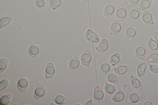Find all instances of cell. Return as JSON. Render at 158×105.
<instances>
[{
  "label": "cell",
  "mask_w": 158,
  "mask_h": 105,
  "mask_svg": "<svg viewBox=\"0 0 158 105\" xmlns=\"http://www.w3.org/2000/svg\"><path fill=\"white\" fill-rule=\"evenodd\" d=\"M92 59V53L89 50L84 51L81 57V61L82 64L85 66L89 67Z\"/></svg>",
  "instance_id": "6da1fadb"
},
{
  "label": "cell",
  "mask_w": 158,
  "mask_h": 105,
  "mask_svg": "<svg viewBox=\"0 0 158 105\" xmlns=\"http://www.w3.org/2000/svg\"><path fill=\"white\" fill-rule=\"evenodd\" d=\"M46 89L42 84L37 83L34 93V97L36 99L42 98L45 94Z\"/></svg>",
  "instance_id": "7a4b0ae2"
},
{
  "label": "cell",
  "mask_w": 158,
  "mask_h": 105,
  "mask_svg": "<svg viewBox=\"0 0 158 105\" xmlns=\"http://www.w3.org/2000/svg\"><path fill=\"white\" fill-rule=\"evenodd\" d=\"M104 97V93L102 88L98 86L95 87L94 91V98L95 103L101 102Z\"/></svg>",
  "instance_id": "3957f363"
},
{
  "label": "cell",
  "mask_w": 158,
  "mask_h": 105,
  "mask_svg": "<svg viewBox=\"0 0 158 105\" xmlns=\"http://www.w3.org/2000/svg\"><path fill=\"white\" fill-rule=\"evenodd\" d=\"M85 38L89 42L93 43H97L100 41L98 35L90 30H88L85 33Z\"/></svg>",
  "instance_id": "277c9868"
},
{
  "label": "cell",
  "mask_w": 158,
  "mask_h": 105,
  "mask_svg": "<svg viewBox=\"0 0 158 105\" xmlns=\"http://www.w3.org/2000/svg\"><path fill=\"white\" fill-rule=\"evenodd\" d=\"M116 15L119 20L122 22L125 19L127 15V7L126 6H121L117 9Z\"/></svg>",
  "instance_id": "5b68a950"
},
{
  "label": "cell",
  "mask_w": 158,
  "mask_h": 105,
  "mask_svg": "<svg viewBox=\"0 0 158 105\" xmlns=\"http://www.w3.org/2000/svg\"><path fill=\"white\" fill-rule=\"evenodd\" d=\"M121 29V25L120 21L117 20H114L112 23L110 28L111 35H115L118 34Z\"/></svg>",
  "instance_id": "8992f818"
},
{
  "label": "cell",
  "mask_w": 158,
  "mask_h": 105,
  "mask_svg": "<svg viewBox=\"0 0 158 105\" xmlns=\"http://www.w3.org/2000/svg\"><path fill=\"white\" fill-rule=\"evenodd\" d=\"M146 46L145 45H142L137 47L135 50V55L138 59L144 60L146 52Z\"/></svg>",
  "instance_id": "52a82bcc"
},
{
  "label": "cell",
  "mask_w": 158,
  "mask_h": 105,
  "mask_svg": "<svg viewBox=\"0 0 158 105\" xmlns=\"http://www.w3.org/2000/svg\"><path fill=\"white\" fill-rule=\"evenodd\" d=\"M28 84V79L26 76H21L18 80L17 85L19 89L21 91H24L27 88Z\"/></svg>",
  "instance_id": "ba28073f"
},
{
  "label": "cell",
  "mask_w": 158,
  "mask_h": 105,
  "mask_svg": "<svg viewBox=\"0 0 158 105\" xmlns=\"http://www.w3.org/2000/svg\"><path fill=\"white\" fill-rule=\"evenodd\" d=\"M28 51L29 55L31 57L33 58L36 57L40 51L39 44L37 43L31 44L28 47Z\"/></svg>",
  "instance_id": "9c48e42d"
},
{
  "label": "cell",
  "mask_w": 158,
  "mask_h": 105,
  "mask_svg": "<svg viewBox=\"0 0 158 105\" xmlns=\"http://www.w3.org/2000/svg\"><path fill=\"white\" fill-rule=\"evenodd\" d=\"M55 69L53 64L49 63L47 65L45 70V76L46 79H50L54 75Z\"/></svg>",
  "instance_id": "30bf717a"
},
{
  "label": "cell",
  "mask_w": 158,
  "mask_h": 105,
  "mask_svg": "<svg viewBox=\"0 0 158 105\" xmlns=\"http://www.w3.org/2000/svg\"><path fill=\"white\" fill-rule=\"evenodd\" d=\"M137 27L135 26H131L127 29L125 35L129 41H131L135 37L137 33Z\"/></svg>",
  "instance_id": "8fae6325"
},
{
  "label": "cell",
  "mask_w": 158,
  "mask_h": 105,
  "mask_svg": "<svg viewBox=\"0 0 158 105\" xmlns=\"http://www.w3.org/2000/svg\"><path fill=\"white\" fill-rule=\"evenodd\" d=\"M142 19L143 21L147 24L152 25L154 23L152 16L148 10H145L143 12L142 15Z\"/></svg>",
  "instance_id": "7c38bea8"
},
{
  "label": "cell",
  "mask_w": 158,
  "mask_h": 105,
  "mask_svg": "<svg viewBox=\"0 0 158 105\" xmlns=\"http://www.w3.org/2000/svg\"><path fill=\"white\" fill-rule=\"evenodd\" d=\"M80 65V61L77 57L72 56L69 64V68L71 70H74L77 69Z\"/></svg>",
  "instance_id": "4fadbf2b"
},
{
  "label": "cell",
  "mask_w": 158,
  "mask_h": 105,
  "mask_svg": "<svg viewBox=\"0 0 158 105\" xmlns=\"http://www.w3.org/2000/svg\"><path fill=\"white\" fill-rule=\"evenodd\" d=\"M141 97V94L138 92H135L129 95L127 98V101L130 103H135L138 102Z\"/></svg>",
  "instance_id": "5bb4252c"
},
{
  "label": "cell",
  "mask_w": 158,
  "mask_h": 105,
  "mask_svg": "<svg viewBox=\"0 0 158 105\" xmlns=\"http://www.w3.org/2000/svg\"><path fill=\"white\" fill-rule=\"evenodd\" d=\"M109 47V43L106 39H103L96 47V50L99 52L103 53L106 51Z\"/></svg>",
  "instance_id": "9a60e30c"
},
{
  "label": "cell",
  "mask_w": 158,
  "mask_h": 105,
  "mask_svg": "<svg viewBox=\"0 0 158 105\" xmlns=\"http://www.w3.org/2000/svg\"><path fill=\"white\" fill-rule=\"evenodd\" d=\"M141 12V9L137 7L129 11L128 13V16L131 19H136L139 17Z\"/></svg>",
  "instance_id": "2e32d148"
},
{
  "label": "cell",
  "mask_w": 158,
  "mask_h": 105,
  "mask_svg": "<svg viewBox=\"0 0 158 105\" xmlns=\"http://www.w3.org/2000/svg\"><path fill=\"white\" fill-rule=\"evenodd\" d=\"M115 11L114 6L111 3H107L104 8V14L106 16L110 17L114 14Z\"/></svg>",
  "instance_id": "e0dca14e"
},
{
  "label": "cell",
  "mask_w": 158,
  "mask_h": 105,
  "mask_svg": "<svg viewBox=\"0 0 158 105\" xmlns=\"http://www.w3.org/2000/svg\"><path fill=\"white\" fill-rule=\"evenodd\" d=\"M125 96L124 92L119 88L118 91L113 96L112 98V100L115 102H118L123 100Z\"/></svg>",
  "instance_id": "ac0fdd59"
},
{
  "label": "cell",
  "mask_w": 158,
  "mask_h": 105,
  "mask_svg": "<svg viewBox=\"0 0 158 105\" xmlns=\"http://www.w3.org/2000/svg\"><path fill=\"white\" fill-rule=\"evenodd\" d=\"M147 66V63L142 62L140 63L137 68V75L140 78L143 77L145 74Z\"/></svg>",
  "instance_id": "d6986e66"
},
{
  "label": "cell",
  "mask_w": 158,
  "mask_h": 105,
  "mask_svg": "<svg viewBox=\"0 0 158 105\" xmlns=\"http://www.w3.org/2000/svg\"><path fill=\"white\" fill-rule=\"evenodd\" d=\"M131 84L135 89L140 90L142 88V85L140 80L136 77L131 75L130 78Z\"/></svg>",
  "instance_id": "ffe728a7"
},
{
  "label": "cell",
  "mask_w": 158,
  "mask_h": 105,
  "mask_svg": "<svg viewBox=\"0 0 158 105\" xmlns=\"http://www.w3.org/2000/svg\"><path fill=\"white\" fill-rule=\"evenodd\" d=\"M53 100L56 103L59 105L64 104L68 102L66 98L61 95H55L53 98Z\"/></svg>",
  "instance_id": "44dd1931"
},
{
  "label": "cell",
  "mask_w": 158,
  "mask_h": 105,
  "mask_svg": "<svg viewBox=\"0 0 158 105\" xmlns=\"http://www.w3.org/2000/svg\"><path fill=\"white\" fill-rule=\"evenodd\" d=\"M111 67L110 63L106 61H103L102 63L100 70L101 74L103 75L108 74L110 70Z\"/></svg>",
  "instance_id": "7402d4cb"
},
{
  "label": "cell",
  "mask_w": 158,
  "mask_h": 105,
  "mask_svg": "<svg viewBox=\"0 0 158 105\" xmlns=\"http://www.w3.org/2000/svg\"><path fill=\"white\" fill-rule=\"evenodd\" d=\"M129 67L126 65H124L118 67L113 70L115 72L119 75H122L127 73L129 70Z\"/></svg>",
  "instance_id": "603a6c76"
},
{
  "label": "cell",
  "mask_w": 158,
  "mask_h": 105,
  "mask_svg": "<svg viewBox=\"0 0 158 105\" xmlns=\"http://www.w3.org/2000/svg\"><path fill=\"white\" fill-rule=\"evenodd\" d=\"M120 57L118 53H115L111 55L109 61L110 64L113 66H115L120 61Z\"/></svg>",
  "instance_id": "cb8c5ba5"
},
{
  "label": "cell",
  "mask_w": 158,
  "mask_h": 105,
  "mask_svg": "<svg viewBox=\"0 0 158 105\" xmlns=\"http://www.w3.org/2000/svg\"><path fill=\"white\" fill-rule=\"evenodd\" d=\"M11 98V95L10 94H6L3 95L0 99V103L1 105H8Z\"/></svg>",
  "instance_id": "d4e9b609"
},
{
  "label": "cell",
  "mask_w": 158,
  "mask_h": 105,
  "mask_svg": "<svg viewBox=\"0 0 158 105\" xmlns=\"http://www.w3.org/2000/svg\"><path fill=\"white\" fill-rule=\"evenodd\" d=\"M12 20V18L10 16L4 17L1 18L0 20V28L5 27L10 23Z\"/></svg>",
  "instance_id": "484cf974"
},
{
  "label": "cell",
  "mask_w": 158,
  "mask_h": 105,
  "mask_svg": "<svg viewBox=\"0 0 158 105\" xmlns=\"http://www.w3.org/2000/svg\"><path fill=\"white\" fill-rule=\"evenodd\" d=\"M148 46L149 48L153 50H158V43L153 38H151L148 43Z\"/></svg>",
  "instance_id": "4316f807"
},
{
  "label": "cell",
  "mask_w": 158,
  "mask_h": 105,
  "mask_svg": "<svg viewBox=\"0 0 158 105\" xmlns=\"http://www.w3.org/2000/svg\"><path fill=\"white\" fill-rule=\"evenodd\" d=\"M105 91L107 94H112L116 91V88L114 86L110 83H106L104 87Z\"/></svg>",
  "instance_id": "83f0119b"
},
{
  "label": "cell",
  "mask_w": 158,
  "mask_h": 105,
  "mask_svg": "<svg viewBox=\"0 0 158 105\" xmlns=\"http://www.w3.org/2000/svg\"><path fill=\"white\" fill-rule=\"evenodd\" d=\"M10 59L5 58L1 59H0V73L3 72L6 68Z\"/></svg>",
  "instance_id": "f1b7e54d"
},
{
  "label": "cell",
  "mask_w": 158,
  "mask_h": 105,
  "mask_svg": "<svg viewBox=\"0 0 158 105\" xmlns=\"http://www.w3.org/2000/svg\"><path fill=\"white\" fill-rule=\"evenodd\" d=\"M106 79L108 81L114 84L118 83V81L116 75L113 73L108 74L106 77Z\"/></svg>",
  "instance_id": "f546056e"
},
{
  "label": "cell",
  "mask_w": 158,
  "mask_h": 105,
  "mask_svg": "<svg viewBox=\"0 0 158 105\" xmlns=\"http://www.w3.org/2000/svg\"><path fill=\"white\" fill-rule=\"evenodd\" d=\"M152 3L151 0H142L140 3L139 6L142 10H144L149 8Z\"/></svg>",
  "instance_id": "4dcf8cb0"
},
{
  "label": "cell",
  "mask_w": 158,
  "mask_h": 105,
  "mask_svg": "<svg viewBox=\"0 0 158 105\" xmlns=\"http://www.w3.org/2000/svg\"><path fill=\"white\" fill-rule=\"evenodd\" d=\"M61 0H49V4L51 7L53 9H56L60 5Z\"/></svg>",
  "instance_id": "1f68e13d"
},
{
  "label": "cell",
  "mask_w": 158,
  "mask_h": 105,
  "mask_svg": "<svg viewBox=\"0 0 158 105\" xmlns=\"http://www.w3.org/2000/svg\"><path fill=\"white\" fill-rule=\"evenodd\" d=\"M148 61L152 63H158V54L156 53L151 54L149 57Z\"/></svg>",
  "instance_id": "d6a6232c"
},
{
  "label": "cell",
  "mask_w": 158,
  "mask_h": 105,
  "mask_svg": "<svg viewBox=\"0 0 158 105\" xmlns=\"http://www.w3.org/2000/svg\"><path fill=\"white\" fill-rule=\"evenodd\" d=\"M9 83V80L7 78L2 79L0 83V91L6 88L8 86Z\"/></svg>",
  "instance_id": "836d02e7"
},
{
  "label": "cell",
  "mask_w": 158,
  "mask_h": 105,
  "mask_svg": "<svg viewBox=\"0 0 158 105\" xmlns=\"http://www.w3.org/2000/svg\"><path fill=\"white\" fill-rule=\"evenodd\" d=\"M35 3L37 7L41 9L44 10L46 5L44 0H35Z\"/></svg>",
  "instance_id": "e575fe53"
},
{
  "label": "cell",
  "mask_w": 158,
  "mask_h": 105,
  "mask_svg": "<svg viewBox=\"0 0 158 105\" xmlns=\"http://www.w3.org/2000/svg\"><path fill=\"white\" fill-rule=\"evenodd\" d=\"M149 71L154 73H158V65L150 64L149 66Z\"/></svg>",
  "instance_id": "d590c367"
},
{
  "label": "cell",
  "mask_w": 158,
  "mask_h": 105,
  "mask_svg": "<svg viewBox=\"0 0 158 105\" xmlns=\"http://www.w3.org/2000/svg\"><path fill=\"white\" fill-rule=\"evenodd\" d=\"M139 0H128L127 5L130 6H134L137 5Z\"/></svg>",
  "instance_id": "8d00e7d4"
},
{
  "label": "cell",
  "mask_w": 158,
  "mask_h": 105,
  "mask_svg": "<svg viewBox=\"0 0 158 105\" xmlns=\"http://www.w3.org/2000/svg\"><path fill=\"white\" fill-rule=\"evenodd\" d=\"M142 102L144 105H153L152 103L149 100L146 99H143Z\"/></svg>",
  "instance_id": "74e56055"
},
{
  "label": "cell",
  "mask_w": 158,
  "mask_h": 105,
  "mask_svg": "<svg viewBox=\"0 0 158 105\" xmlns=\"http://www.w3.org/2000/svg\"><path fill=\"white\" fill-rule=\"evenodd\" d=\"M153 35L156 41L158 42V32L153 33Z\"/></svg>",
  "instance_id": "f35d334b"
},
{
  "label": "cell",
  "mask_w": 158,
  "mask_h": 105,
  "mask_svg": "<svg viewBox=\"0 0 158 105\" xmlns=\"http://www.w3.org/2000/svg\"><path fill=\"white\" fill-rule=\"evenodd\" d=\"M85 105H93V103L92 100V99L87 101L85 104Z\"/></svg>",
  "instance_id": "ab89813d"
},
{
  "label": "cell",
  "mask_w": 158,
  "mask_h": 105,
  "mask_svg": "<svg viewBox=\"0 0 158 105\" xmlns=\"http://www.w3.org/2000/svg\"><path fill=\"white\" fill-rule=\"evenodd\" d=\"M137 105H142V104H141V103H138V104H137Z\"/></svg>",
  "instance_id": "60d3db41"
},
{
  "label": "cell",
  "mask_w": 158,
  "mask_h": 105,
  "mask_svg": "<svg viewBox=\"0 0 158 105\" xmlns=\"http://www.w3.org/2000/svg\"><path fill=\"white\" fill-rule=\"evenodd\" d=\"M82 0L83 1H86L87 0Z\"/></svg>",
  "instance_id": "b9f144b4"
}]
</instances>
